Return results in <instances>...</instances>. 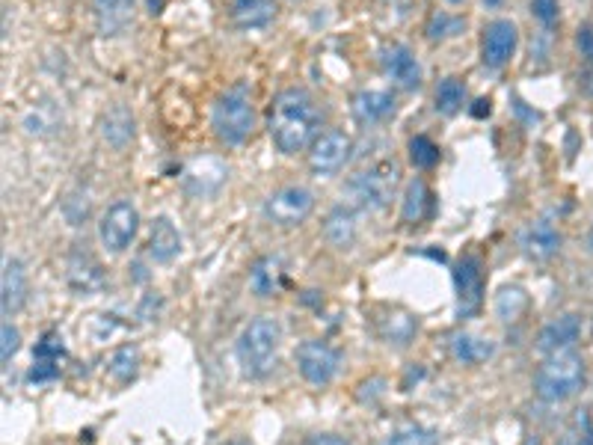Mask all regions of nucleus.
Instances as JSON below:
<instances>
[{
  "label": "nucleus",
  "mask_w": 593,
  "mask_h": 445,
  "mask_svg": "<svg viewBox=\"0 0 593 445\" xmlns=\"http://www.w3.org/2000/svg\"><path fill=\"white\" fill-rule=\"evenodd\" d=\"M318 122H321V113H318L315 98L306 89L297 87L282 89L273 98L270 113H267L270 140L282 155H297L306 146H312Z\"/></svg>",
  "instance_id": "1"
},
{
  "label": "nucleus",
  "mask_w": 593,
  "mask_h": 445,
  "mask_svg": "<svg viewBox=\"0 0 593 445\" xmlns=\"http://www.w3.org/2000/svg\"><path fill=\"white\" fill-rule=\"evenodd\" d=\"M279 342H282V330L273 318H255L250 321L241 336H238V362H241V371L244 377L258 380L264 374L273 371L276 365V356H279Z\"/></svg>",
  "instance_id": "2"
},
{
  "label": "nucleus",
  "mask_w": 593,
  "mask_h": 445,
  "mask_svg": "<svg viewBox=\"0 0 593 445\" xmlns=\"http://www.w3.org/2000/svg\"><path fill=\"white\" fill-rule=\"evenodd\" d=\"M582 386H585V359L576 351L549 354L534 377V392L546 404H561L573 398Z\"/></svg>",
  "instance_id": "3"
},
{
  "label": "nucleus",
  "mask_w": 593,
  "mask_h": 445,
  "mask_svg": "<svg viewBox=\"0 0 593 445\" xmlns=\"http://www.w3.org/2000/svg\"><path fill=\"white\" fill-rule=\"evenodd\" d=\"M214 134L226 146H241L255 128V107L247 87H232L217 104L211 116Z\"/></svg>",
  "instance_id": "4"
},
{
  "label": "nucleus",
  "mask_w": 593,
  "mask_h": 445,
  "mask_svg": "<svg viewBox=\"0 0 593 445\" xmlns=\"http://www.w3.org/2000/svg\"><path fill=\"white\" fill-rule=\"evenodd\" d=\"M398 181H401V170L395 164H377L350 178L344 193L362 211H383L392 202Z\"/></svg>",
  "instance_id": "5"
},
{
  "label": "nucleus",
  "mask_w": 593,
  "mask_h": 445,
  "mask_svg": "<svg viewBox=\"0 0 593 445\" xmlns=\"http://www.w3.org/2000/svg\"><path fill=\"white\" fill-rule=\"evenodd\" d=\"M137 229H140V211L128 199H119L101 214V223H98L101 247L119 256L131 247V241L137 238Z\"/></svg>",
  "instance_id": "6"
},
{
  "label": "nucleus",
  "mask_w": 593,
  "mask_h": 445,
  "mask_svg": "<svg viewBox=\"0 0 593 445\" xmlns=\"http://www.w3.org/2000/svg\"><path fill=\"white\" fill-rule=\"evenodd\" d=\"M312 208H315V193L303 184H288L264 202V217L279 229H291L300 226L312 214Z\"/></svg>",
  "instance_id": "7"
},
{
  "label": "nucleus",
  "mask_w": 593,
  "mask_h": 445,
  "mask_svg": "<svg viewBox=\"0 0 593 445\" xmlns=\"http://www.w3.org/2000/svg\"><path fill=\"white\" fill-rule=\"evenodd\" d=\"M353 152V140L350 134H344L339 128H330L324 134H318L309 146V167L315 176H336L341 167L350 161Z\"/></svg>",
  "instance_id": "8"
},
{
  "label": "nucleus",
  "mask_w": 593,
  "mask_h": 445,
  "mask_svg": "<svg viewBox=\"0 0 593 445\" xmlns=\"http://www.w3.org/2000/svg\"><path fill=\"white\" fill-rule=\"evenodd\" d=\"M297 368L306 383L312 386H327L339 374V351L330 348L327 342H303L297 348Z\"/></svg>",
  "instance_id": "9"
},
{
  "label": "nucleus",
  "mask_w": 593,
  "mask_h": 445,
  "mask_svg": "<svg viewBox=\"0 0 593 445\" xmlns=\"http://www.w3.org/2000/svg\"><path fill=\"white\" fill-rule=\"evenodd\" d=\"M380 66H383V75L401 89H419L422 87V63L419 57L401 45V42H392L380 51Z\"/></svg>",
  "instance_id": "10"
},
{
  "label": "nucleus",
  "mask_w": 593,
  "mask_h": 445,
  "mask_svg": "<svg viewBox=\"0 0 593 445\" xmlns=\"http://www.w3.org/2000/svg\"><path fill=\"white\" fill-rule=\"evenodd\" d=\"M516 42H519V33H516V24L508 18H496L484 27V39H481V60L484 66L490 69H502L508 66L513 51H516Z\"/></svg>",
  "instance_id": "11"
},
{
  "label": "nucleus",
  "mask_w": 593,
  "mask_h": 445,
  "mask_svg": "<svg viewBox=\"0 0 593 445\" xmlns=\"http://www.w3.org/2000/svg\"><path fill=\"white\" fill-rule=\"evenodd\" d=\"M454 285H457L460 318H472L484 303V276H481V262L475 256L460 259V265L454 267Z\"/></svg>",
  "instance_id": "12"
},
{
  "label": "nucleus",
  "mask_w": 593,
  "mask_h": 445,
  "mask_svg": "<svg viewBox=\"0 0 593 445\" xmlns=\"http://www.w3.org/2000/svg\"><path fill=\"white\" fill-rule=\"evenodd\" d=\"M519 247L531 262H549L561 250V232L549 220H534L522 229Z\"/></svg>",
  "instance_id": "13"
},
{
  "label": "nucleus",
  "mask_w": 593,
  "mask_h": 445,
  "mask_svg": "<svg viewBox=\"0 0 593 445\" xmlns=\"http://www.w3.org/2000/svg\"><path fill=\"white\" fill-rule=\"evenodd\" d=\"M350 110H353V119L359 125H365V128L380 125L395 113V95L386 92V89H362V92L353 95Z\"/></svg>",
  "instance_id": "14"
},
{
  "label": "nucleus",
  "mask_w": 593,
  "mask_h": 445,
  "mask_svg": "<svg viewBox=\"0 0 593 445\" xmlns=\"http://www.w3.org/2000/svg\"><path fill=\"white\" fill-rule=\"evenodd\" d=\"M579 333H582V324H579V315H561L555 321H549L540 336H537V348L543 354H561V351H573V345L579 342Z\"/></svg>",
  "instance_id": "15"
},
{
  "label": "nucleus",
  "mask_w": 593,
  "mask_h": 445,
  "mask_svg": "<svg viewBox=\"0 0 593 445\" xmlns=\"http://www.w3.org/2000/svg\"><path fill=\"white\" fill-rule=\"evenodd\" d=\"M27 294H30V285H27V270L18 259H9L3 265V276H0V309L3 315H15L24 309L27 303Z\"/></svg>",
  "instance_id": "16"
},
{
  "label": "nucleus",
  "mask_w": 593,
  "mask_h": 445,
  "mask_svg": "<svg viewBox=\"0 0 593 445\" xmlns=\"http://www.w3.org/2000/svg\"><path fill=\"white\" fill-rule=\"evenodd\" d=\"M178 253H181V235H178V229L172 226V220L158 217L152 223V232H149V256L155 262L167 265Z\"/></svg>",
  "instance_id": "17"
},
{
  "label": "nucleus",
  "mask_w": 593,
  "mask_h": 445,
  "mask_svg": "<svg viewBox=\"0 0 593 445\" xmlns=\"http://www.w3.org/2000/svg\"><path fill=\"white\" fill-rule=\"evenodd\" d=\"M276 18V0H232V21L241 30H261Z\"/></svg>",
  "instance_id": "18"
},
{
  "label": "nucleus",
  "mask_w": 593,
  "mask_h": 445,
  "mask_svg": "<svg viewBox=\"0 0 593 445\" xmlns=\"http://www.w3.org/2000/svg\"><path fill=\"white\" fill-rule=\"evenodd\" d=\"M282 285V262L276 256L258 259L250 270V288L255 297H273Z\"/></svg>",
  "instance_id": "19"
},
{
  "label": "nucleus",
  "mask_w": 593,
  "mask_h": 445,
  "mask_svg": "<svg viewBox=\"0 0 593 445\" xmlns=\"http://www.w3.org/2000/svg\"><path fill=\"white\" fill-rule=\"evenodd\" d=\"M324 238L333 247H339V250L353 244V238H356V217H353L350 208H336V211L327 214V220H324Z\"/></svg>",
  "instance_id": "20"
},
{
  "label": "nucleus",
  "mask_w": 593,
  "mask_h": 445,
  "mask_svg": "<svg viewBox=\"0 0 593 445\" xmlns=\"http://www.w3.org/2000/svg\"><path fill=\"white\" fill-rule=\"evenodd\" d=\"M101 137H104L110 146L122 149V146L134 137V119H131V113H128L125 107H113V110L101 119Z\"/></svg>",
  "instance_id": "21"
},
{
  "label": "nucleus",
  "mask_w": 593,
  "mask_h": 445,
  "mask_svg": "<svg viewBox=\"0 0 593 445\" xmlns=\"http://www.w3.org/2000/svg\"><path fill=\"white\" fill-rule=\"evenodd\" d=\"M451 348H454V356H457L463 365H478V362H484V359L493 356V342L484 339V336H472V333L454 336Z\"/></svg>",
  "instance_id": "22"
},
{
  "label": "nucleus",
  "mask_w": 593,
  "mask_h": 445,
  "mask_svg": "<svg viewBox=\"0 0 593 445\" xmlns=\"http://www.w3.org/2000/svg\"><path fill=\"white\" fill-rule=\"evenodd\" d=\"M436 110L442 113V116H454V113H460V107H463V101H466V87H463V81L460 78H445L439 87H436Z\"/></svg>",
  "instance_id": "23"
},
{
  "label": "nucleus",
  "mask_w": 593,
  "mask_h": 445,
  "mask_svg": "<svg viewBox=\"0 0 593 445\" xmlns=\"http://www.w3.org/2000/svg\"><path fill=\"white\" fill-rule=\"evenodd\" d=\"M427 205H430V190H427V184H424L422 178L410 181V187H407V193H404L401 217H404L407 223H419L424 217V211H427Z\"/></svg>",
  "instance_id": "24"
},
{
  "label": "nucleus",
  "mask_w": 593,
  "mask_h": 445,
  "mask_svg": "<svg viewBox=\"0 0 593 445\" xmlns=\"http://www.w3.org/2000/svg\"><path fill=\"white\" fill-rule=\"evenodd\" d=\"M69 282H72V288H75V291H81V294H92V291H98V288L104 285V273H101V267L95 265L92 259L86 262V267L81 265V262H72Z\"/></svg>",
  "instance_id": "25"
},
{
  "label": "nucleus",
  "mask_w": 593,
  "mask_h": 445,
  "mask_svg": "<svg viewBox=\"0 0 593 445\" xmlns=\"http://www.w3.org/2000/svg\"><path fill=\"white\" fill-rule=\"evenodd\" d=\"M137 365H140V354H137V348H119L116 354L110 356V362H107V374L116 380V383H128L134 374H137Z\"/></svg>",
  "instance_id": "26"
},
{
  "label": "nucleus",
  "mask_w": 593,
  "mask_h": 445,
  "mask_svg": "<svg viewBox=\"0 0 593 445\" xmlns=\"http://www.w3.org/2000/svg\"><path fill=\"white\" fill-rule=\"evenodd\" d=\"M466 21L460 15H448V12H433L430 21H427V39L430 42H442V39H451L457 33H463Z\"/></svg>",
  "instance_id": "27"
},
{
  "label": "nucleus",
  "mask_w": 593,
  "mask_h": 445,
  "mask_svg": "<svg viewBox=\"0 0 593 445\" xmlns=\"http://www.w3.org/2000/svg\"><path fill=\"white\" fill-rule=\"evenodd\" d=\"M525 306H528V297H525V291L522 288H502L499 294H496V315L502 318V321H516L522 312H525Z\"/></svg>",
  "instance_id": "28"
},
{
  "label": "nucleus",
  "mask_w": 593,
  "mask_h": 445,
  "mask_svg": "<svg viewBox=\"0 0 593 445\" xmlns=\"http://www.w3.org/2000/svg\"><path fill=\"white\" fill-rule=\"evenodd\" d=\"M413 333H416V321L410 315H404V312L389 315L386 324H383V336L389 342H395V345H407L413 339Z\"/></svg>",
  "instance_id": "29"
},
{
  "label": "nucleus",
  "mask_w": 593,
  "mask_h": 445,
  "mask_svg": "<svg viewBox=\"0 0 593 445\" xmlns=\"http://www.w3.org/2000/svg\"><path fill=\"white\" fill-rule=\"evenodd\" d=\"M410 161H413V167H419V170H430V167H436L439 164V146L430 140V137H413L410 140Z\"/></svg>",
  "instance_id": "30"
},
{
  "label": "nucleus",
  "mask_w": 593,
  "mask_h": 445,
  "mask_svg": "<svg viewBox=\"0 0 593 445\" xmlns=\"http://www.w3.org/2000/svg\"><path fill=\"white\" fill-rule=\"evenodd\" d=\"M63 354H66L63 351V339L57 333H45L36 342V348H33V359H39V362H60Z\"/></svg>",
  "instance_id": "31"
},
{
  "label": "nucleus",
  "mask_w": 593,
  "mask_h": 445,
  "mask_svg": "<svg viewBox=\"0 0 593 445\" xmlns=\"http://www.w3.org/2000/svg\"><path fill=\"white\" fill-rule=\"evenodd\" d=\"M531 12L543 27H555L558 24V0H531Z\"/></svg>",
  "instance_id": "32"
},
{
  "label": "nucleus",
  "mask_w": 593,
  "mask_h": 445,
  "mask_svg": "<svg viewBox=\"0 0 593 445\" xmlns=\"http://www.w3.org/2000/svg\"><path fill=\"white\" fill-rule=\"evenodd\" d=\"M95 6H98V15L101 18H107V21H113V18H128V9L134 6V0H95Z\"/></svg>",
  "instance_id": "33"
},
{
  "label": "nucleus",
  "mask_w": 593,
  "mask_h": 445,
  "mask_svg": "<svg viewBox=\"0 0 593 445\" xmlns=\"http://www.w3.org/2000/svg\"><path fill=\"white\" fill-rule=\"evenodd\" d=\"M0 336H3V342H0V359H3V362H9L12 356L18 354V348H21V333L6 321V324H3V330H0Z\"/></svg>",
  "instance_id": "34"
},
{
  "label": "nucleus",
  "mask_w": 593,
  "mask_h": 445,
  "mask_svg": "<svg viewBox=\"0 0 593 445\" xmlns=\"http://www.w3.org/2000/svg\"><path fill=\"white\" fill-rule=\"evenodd\" d=\"M60 374V362H39L33 359V368H30V380L33 383H48Z\"/></svg>",
  "instance_id": "35"
},
{
  "label": "nucleus",
  "mask_w": 593,
  "mask_h": 445,
  "mask_svg": "<svg viewBox=\"0 0 593 445\" xmlns=\"http://www.w3.org/2000/svg\"><path fill=\"white\" fill-rule=\"evenodd\" d=\"M576 42H579L582 54H585V57H588V60L593 63V27H591V24L579 27V36H576Z\"/></svg>",
  "instance_id": "36"
},
{
  "label": "nucleus",
  "mask_w": 593,
  "mask_h": 445,
  "mask_svg": "<svg viewBox=\"0 0 593 445\" xmlns=\"http://www.w3.org/2000/svg\"><path fill=\"white\" fill-rule=\"evenodd\" d=\"M164 6H167V0H146L149 15H161V12H164Z\"/></svg>",
  "instance_id": "37"
},
{
  "label": "nucleus",
  "mask_w": 593,
  "mask_h": 445,
  "mask_svg": "<svg viewBox=\"0 0 593 445\" xmlns=\"http://www.w3.org/2000/svg\"><path fill=\"white\" fill-rule=\"evenodd\" d=\"M306 445H347L339 437H315V440H309Z\"/></svg>",
  "instance_id": "38"
},
{
  "label": "nucleus",
  "mask_w": 593,
  "mask_h": 445,
  "mask_svg": "<svg viewBox=\"0 0 593 445\" xmlns=\"http://www.w3.org/2000/svg\"><path fill=\"white\" fill-rule=\"evenodd\" d=\"M472 113H475V116H484V113H490V101H487V98H481V101H478V107H475Z\"/></svg>",
  "instance_id": "39"
},
{
  "label": "nucleus",
  "mask_w": 593,
  "mask_h": 445,
  "mask_svg": "<svg viewBox=\"0 0 593 445\" xmlns=\"http://www.w3.org/2000/svg\"><path fill=\"white\" fill-rule=\"evenodd\" d=\"M484 3H487V6H502L505 0H484Z\"/></svg>",
  "instance_id": "40"
},
{
  "label": "nucleus",
  "mask_w": 593,
  "mask_h": 445,
  "mask_svg": "<svg viewBox=\"0 0 593 445\" xmlns=\"http://www.w3.org/2000/svg\"><path fill=\"white\" fill-rule=\"evenodd\" d=\"M445 3H451V6H457V3H463V0H445Z\"/></svg>",
  "instance_id": "41"
},
{
  "label": "nucleus",
  "mask_w": 593,
  "mask_h": 445,
  "mask_svg": "<svg viewBox=\"0 0 593 445\" xmlns=\"http://www.w3.org/2000/svg\"><path fill=\"white\" fill-rule=\"evenodd\" d=\"M585 445H593V434H591V437H588V443H585Z\"/></svg>",
  "instance_id": "42"
},
{
  "label": "nucleus",
  "mask_w": 593,
  "mask_h": 445,
  "mask_svg": "<svg viewBox=\"0 0 593 445\" xmlns=\"http://www.w3.org/2000/svg\"><path fill=\"white\" fill-rule=\"evenodd\" d=\"M591 250H593V226H591Z\"/></svg>",
  "instance_id": "43"
},
{
  "label": "nucleus",
  "mask_w": 593,
  "mask_h": 445,
  "mask_svg": "<svg viewBox=\"0 0 593 445\" xmlns=\"http://www.w3.org/2000/svg\"><path fill=\"white\" fill-rule=\"evenodd\" d=\"M232 445H244V443H232Z\"/></svg>",
  "instance_id": "44"
}]
</instances>
